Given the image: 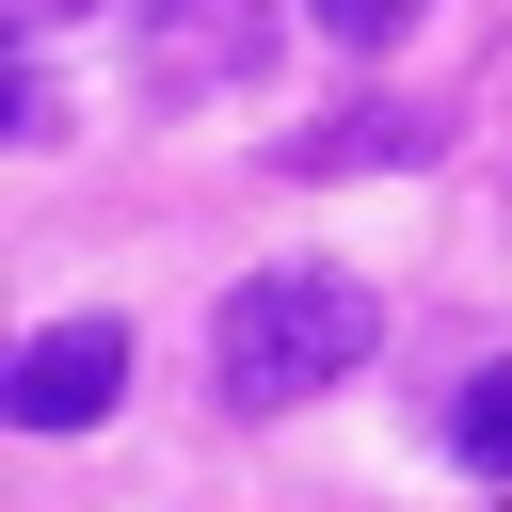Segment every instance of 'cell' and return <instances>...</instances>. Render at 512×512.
<instances>
[{
  "mask_svg": "<svg viewBox=\"0 0 512 512\" xmlns=\"http://www.w3.org/2000/svg\"><path fill=\"white\" fill-rule=\"evenodd\" d=\"M448 144V112H416V96H352V112H320L304 144H288V176H368V160H432Z\"/></svg>",
  "mask_w": 512,
  "mask_h": 512,
  "instance_id": "3",
  "label": "cell"
},
{
  "mask_svg": "<svg viewBox=\"0 0 512 512\" xmlns=\"http://www.w3.org/2000/svg\"><path fill=\"white\" fill-rule=\"evenodd\" d=\"M368 352H384V288H368V272H256V288H224V320H208V368H224L240 416H288V400L352 384Z\"/></svg>",
  "mask_w": 512,
  "mask_h": 512,
  "instance_id": "1",
  "label": "cell"
},
{
  "mask_svg": "<svg viewBox=\"0 0 512 512\" xmlns=\"http://www.w3.org/2000/svg\"><path fill=\"white\" fill-rule=\"evenodd\" d=\"M128 400V320H48L16 368H0V416L16 432H96Z\"/></svg>",
  "mask_w": 512,
  "mask_h": 512,
  "instance_id": "2",
  "label": "cell"
},
{
  "mask_svg": "<svg viewBox=\"0 0 512 512\" xmlns=\"http://www.w3.org/2000/svg\"><path fill=\"white\" fill-rule=\"evenodd\" d=\"M304 16H320V32H336V48H400V32H416V16H432V0H304Z\"/></svg>",
  "mask_w": 512,
  "mask_h": 512,
  "instance_id": "5",
  "label": "cell"
},
{
  "mask_svg": "<svg viewBox=\"0 0 512 512\" xmlns=\"http://www.w3.org/2000/svg\"><path fill=\"white\" fill-rule=\"evenodd\" d=\"M448 448H464L480 480H512V368H480V384L448 400Z\"/></svg>",
  "mask_w": 512,
  "mask_h": 512,
  "instance_id": "4",
  "label": "cell"
}]
</instances>
